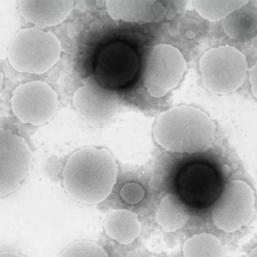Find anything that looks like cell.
I'll list each match as a JSON object with an SVG mask.
<instances>
[{
  "label": "cell",
  "mask_w": 257,
  "mask_h": 257,
  "mask_svg": "<svg viewBox=\"0 0 257 257\" xmlns=\"http://www.w3.org/2000/svg\"><path fill=\"white\" fill-rule=\"evenodd\" d=\"M117 173V164L109 152L85 147L67 159L62 173V183L73 200L85 204H98L111 192Z\"/></svg>",
  "instance_id": "obj_1"
},
{
  "label": "cell",
  "mask_w": 257,
  "mask_h": 257,
  "mask_svg": "<svg viewBox=\"0 0 257 257\" xmlns=\"http://www.w3.org/2000/svg\"><path fill=\"white\" fill-rule=\"evenodd\" d=\"M214 121L191 105L173 106L158 116L153 128L156 143L166 151L193 154L205 151L215 140Z\"/></svg>",
  "instance_id": "obj_2"
},
{
  "label": "cell",
  "mask_w": 257,
  "mask_h": 257,
  "mask_svg": "<svg viewBox=\"0 0 257 257\" xmlns=\"http://www.w3.org/2000/svg\"><path fill=\"white\" fill-rule=\"evenodd\" d=\"M61 43L50 31L32 27L20 30L12 39L8 49V59L17 71L42 74L59 61Z\"/></svg>",
  "instance_id": "obj_3"
},
{
  "label": "cell",
  "mask_w": 257,
  "mask_h": 257,
  "mask_svg": "<svg viewBox=\"0 0 257 257\" xmlns=\"http://www.w3.org/2000/svg\"><path fill=\"white\" fill-rule=\"evenodd\" d=\"M202 83L210 92L228 94L243 84L247 74L245 55L236 48L222 45L206 50L198 62Z\"/></svg>",
  "instance_id": "obj_4"
},
{
  "label": "cell",
  "mask_w": 257,
  "mask_h": 257,
  "mask_svg": "<svg viewBox=\"0 0 257 257\" xmlns=\"http://www.w3.org/2000/svg\"><path fill=\"white\" fill-rule=\"evenodd\" d=\"M187 68L180 50L168 44H158L151 49L144 67L143 82L152 97L161 98L180 83Z\"/></svg>",
  "instance_id": "obj_5"
},
{
  "label": "cell",
  "mask_w": 257,
  "mask_h": 257,
  "mask_svg": "<svg viewBox=\"0 0 257 257\" xmlns=\"http://www.w3.org/2000/svg\"><path fill=\"white\" fill-rule=\"evenodd\" d=\"M255 197L245 181L234 180L225 185L211 212L214 225L220 230L234 232L248 224L253 216Z\"/></svg>",
  "instance_id": "obj_6"
},
{
  "label": "cell",
  "mask_w": 257,
  "mask_h": 257,
  "mask_svg": "<svg viewBox=\"0 0 257 257\" xmlns=\"http://www.w3.org/2000/svg\"><path fill=\"white\" fill-rule=\"evenodd\" d=\"M33 153L26 139L10 128L0 127V198L17 191L31 168Z\"/></svg>",
  "instance_id": "obj_7"
},
{
  "label": "cell",
  "mask_w": 257,
  "mask_h": 257,
  "mask_svg": "<svg viewBox=\"0 0 257 257\" xmlns=\"http://www.w3.org/2000/svg\"><path fill=\"white\" fill-rule=\"evenodd\" d=\"M14 116L23 124L42 125L55 114L59 106L56 91L40 80L28 81L17 86L10 100Z\"/></svg>",
  "instance_id": "obj_8"
},
{
  "label": "cell",
  "mask_w": 257,
  "mask_h": 257,
  "mask_svg": "<svg viewBox=\"0 0 257 257\" xmlns=\"http://www.w3.org/2000/svg\"><path fill=\"white\" fill-rule=\"evenodd\" d=\"M73 104L82 118L100 123L114 116L118 108L119 99L114 91L106 88L95 77L90 76L75 91Z\"/></svg>",
  "instance_id": "obj_9"
},
{
  "label": "cell",
  "mask_w": 257,
  "mask_h": 257,
  "mask_svg": "<svg viewBox=\"0 0 257 257\" xmlns=\"http://www.w3.org/2000/svg\"><path fill=\"white\" fill-rule=\"evenodd\" d=\"M19 11L23 19L34 27L43 29L58 25L71 14L72 0H20Z\"/></svg>",
  "instance_id": "obj_10"
},
{
  "label": "cell",
  "mask_w": 257,
  "mask_h": 257,
  "mask_svg": "<svg viewBox=\"0 0 257 257\" xmlns=\"http://www.w3.org/2000/svg\"><path fill=\"white\" fill-rule=\"evenodd\" d=\"M105 5L111 19L126 23H157L166 13L162 4L156 0H107Z\"/></svg>",
  "instance_id": "obj_11"
},
{
  "label": "cell",
  "mask_w": 257,
  "mask_h": 257,
  "mask_svg": "<svg viewBox=\"0 0 257 257\" xmlns=\"http://www.w3.org/2000/svg\"><path fill=\"white\" fill-rule=\"evenodd\" d=\"M215 179L207 167L194 165L188 168L180 179V188L188 201L201 204L208 201L212 196Z\"/></svg>",
  "instance_id": "obj_12"
},
{
  "label": "cell",
  "mask_w": 257,
  "mask_h": 257,
  "mask_svg": "<svg viewBox=\"0 0 257 257\" xmlns=\"http://www.w3.org/2000/svg\"><path fill=\"white\" fill-rule=\"evenodd\" d=\"M104 227L109 237L124 245L135 241L142 231L137 214L124 209L112 210L106 218Z\"/></svg>",
  "instance_id": "obj_13"
},
{
  "label": "cell",
  "mask_w": 257,
  "mask_h": 257,
  "mask_svg": "<svg viewBox=\"0 0 257 257\" xmlns=\"http://www.w3.org/2000/svg\"><path fill=\"white\" fill-rule=\"evenodd\" d=\"M156 220L165 232H175L182 228L189 218V211L183 201L173 194L161 199L156 210Z\"/></svg>",
  "instance_id": "obj_14"
},
{
  "label": "cell",
  "mask_w": 257,
  "mask_h": 257,
  "mask_svg": "<svg viewBox=\"0 0 257 257\" xmlns=\"http://www.w3.org/2000/svg\"><path fill=\"white\" fill-rule=\"evenodd\" d=\"M221 27L225 34L232 39L253 35L257 30L256 6L249 1L221 21Z\"/></svg>",
  "instance_id": "obj_15"
},
{
  "label": "cell",
  "mask_w": 257,
  "mask_h": 257,
  "mask_svg": "<svg viewBox=\"0 0 257 257\" xmlns=\"http://www.w3.org/2000/svg\"><path fill=\"white\" fill-rule=\"evenodd\" d=\"M115 47L106 49L102 54L98 64L99 72L110 73L113 77L130 76L128 73H135L137 68L136 56L126 48L123 52V48L120 47V52L118 53V48L116 45Z\"/></svg>",
  "instance_id": "obj_16"
},
{
  "label": "cell",
  "mask_w": 257,
  "mask_h": 257,
  "mask_svg": "<svg viewBox=\"0 0 257 257\" xmlns=\"http://www.w3.org/2000/svg\"><path fill=\"white\" fill-rule=\"evenodd\" d=\"M184 257H224L220 240L210 233L202 232L188 238L183 246Z\"/></svg>",
  "instance_id": "obj_17"
},
{
  "label": "cell",
  "mask_w": 257,
  "mask_h": 257,
  "mask_svg": "<svg viewBox=\"0 0 257 257\" xmlns=\"http://www.w3.org/2000/svg\"><path fill=\"white\" fill-rule=\"evenodd\" d=\"M249 2L248 0H194L192 3L200 17L209 22H216L222 21Z\"/></svg>",
  "instance_id": "obj_18"
},
{
  "label": "cell",
  "mask_w": 257,
  "mask_h": 257,
  "mask_svg": "<svg viewBox=\"0 0 257 257\" xmlns=\"http://www.w3.org/2000/svg\"><path fill=\"white\" fill-rule=\"evenodd\" d=\"M60 257H108L99 244L90 241H80L69 245Z\"/></svg>",
  "instance_id": "obj_19"
},
{
  "label": "cell",
  "mask_w": 257,
  "mask_h": 257,
  "mask_svg": "<svg viewBox=\"0 0 257 257\" xmlns=\"http://www.w3.org/2000/svg\"><path fill=\"white\" fill-rule=\"evenodd\" d=\"M121 195L126 202L135 204L142 200L144 196V191L141 186L137 184H128L124 186Z\"/></svg>",
  "instance_id": "obj_20"
},
{
  "label": "cell",
  "mask_w": 257,
  "mask_h": 257,
  "mask_svg": "<svg viewBox=\"0 0 257 257\" xmlns=\"http://www.w3.org/2000/svg\"><path fill=\"white\" fill-rule=\"evenodd\" d=\"M249 83L252 95L257 98V62L250 67L249 71Z\"/></svg>",
  "instance_id": "obj_21"
},
{
  "label": "cell",
  "mask_w": 257,
  "mask_h": 257,
  "mask_svg": "<svg viewBox=\"0 0 257 257\" xmlns=\"http://www.w3.org/2000/svg\"><path fill=\"white\" fill-rule=\"evenodd\" d=\"M0 257H27L22 253L12 250H1Z\"/></svg>",
  "instance_id": "obj_22"
},
{
  "label": "cell",
  "mask_w": 257,
  "mask_h": 257,
  "mask_svg": "<svg viewBox=\"0 0 257 257\" xmlns=\"http://www.w3.org/2000/svg\"><path fill=\"white\" fill-rule=\"evenodd\" d=\"M247 257H257L256 247L252 249L249 253Z\"/></svg>",
  "instance_id": "obj_23"
},
{
  "label": "cell",
  "mask_w": 257,
  "mask_h": 257,
  "mask_svg": "<svg viewBox=\"0 0 257 257\" xmlns=\"http://www.w3.org/2000/svg\"><path fill=\"white\" fill-rule=\"evenodd\" d=\"M3 74L1 70L0 69V92L1 91V89L2 88L3 84Z\"/></svg>",
  "instance_id": "obj_24"
}]
</instances>
